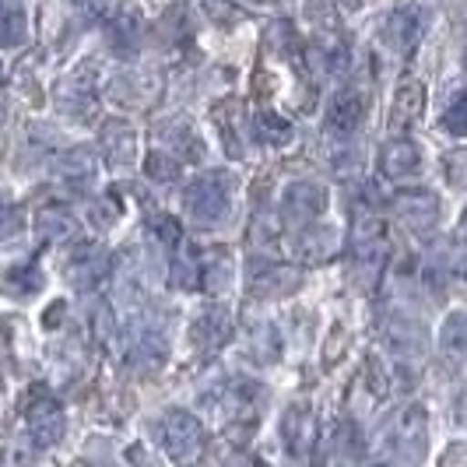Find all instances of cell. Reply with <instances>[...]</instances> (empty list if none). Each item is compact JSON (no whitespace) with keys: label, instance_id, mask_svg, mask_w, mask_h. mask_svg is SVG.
<instances>
[{"label":"cell","instance_id":"ffe728a7","mask_svg":"<svg viewBox=\"0 0 467 467\" xmlns=\"http://www.w3.org/2000/svg\"><path fill=\"white\" fill-rule=\"evenodd\" d=\"M254 130H257V138L264 140V144H275V148H281V144H288L292 140V123L281 117V113H275V109H260L257 119H254Z\"/></svg>","mask_w":467,"mask_h":467},{"label":"cell","instance_id":"277c9868","mask_svg":"<svg viewBox=\"0 0 467 467\" xmlns=\"http://www.w3.org/2000/svg\"><path fill=\"white\" fill-rule=\"evenodd\" d=\"M390 208H394V214H398L411 233H429L440 222V197L425 187L394 193V204Z\"/></svg>","mask_w":467,"mask_h":467},{"label":"cell","instance_id":"30bf717a","mask_svg":"<svg viewBox=\"0 0 467 467\" xmlns=\"http://www.w3.org/2000/svg\"><path fill=\"white\" fill-rule=\"evenodd\" d=\"M379 169H383V176H390V180H408V176H419L421 172V151L415 140L408 138H394L383 144V151H379Z\"/></svg>","mask_w":467,"mask_h":467},{"label":"cell","instance_id":"f546056e","mask_svg":"<svg viewBox=\"0 0 467 467\" xmlns=\"http://www.w3.org/2000/svg\"><path fill=\"white\" fill-rule=\"evenodd\" d=\"M151 235H155L162 246H180V243H183V225H180L176 218H169V214H155V218H151Z\"/></svg>","mask_w":467,"mask_h":467},{"label":"cell","instance_id":"8fae6325","mask_svg":"<svg viewBox=\"0 0 467 467\" xmlns=\"http://www.w3.org/2000/svg\"><path fill=\"white\" fill-rule=\"evenodd\" d=\"M421 109H425V88H421V81L400 85L398 95H394V106H390V117H387L390 134L398 138V134H404V130H411V127L419 123Z\"/></svg>","mask_w":467,"mask_h":467},{"label":"cell","instance_id":"3957f363","mask_svg":"<svg viewBox=\"0 0 467 467\" xmlns=\"http://www.w3.org/2000/svg\"><path fill=\"white\" fill-rule=\"evenodd\" d=\"M324 211H327V193L320 183H309V180H299V183H292V187L285 190V197H281V214L292 222V225H317L320 218H324Z\"/></svg>","mask_w":467,"mask_h":467},{"label":"cell","instance_id":"f1b7e54d","mask_svg":"<svg viewBox=\"0 0 467 467\" xmlns=\"http://www.w3.org/2000/svg\"><path fill=\"white\" fill-rule=\"evenodd\" d=\"M443 130L453 138H467V92H461L443 113Z\"/></svg>","mask_w":467,"mask_h":467},{"label":"cell","instance_id":"7a4b0ae2","mask_svg":"<svg viewBox=\"0 0 467 467\" xmlns=\"http://www.w3.org/2000/svg\"><path fill=\"white\" fill-rule=\"evenodd\" d=\"M162 450L176 461V464H197L204 453V425L197 415H190L183 408H172L162 415Z\"/></svg>","mask_w":467,"mask_h":467},{"label":"cell","instance_id":"ba28073f","mask_svg":"<svg viewBox=\"0 0 467 467\" xmlns=\"http://www.w3.org/2000/svg\"><path fill=\"white\" fill-rule=\"evenodd\" d=\"M190 345L197 351H218L229 337H233V317L222 309V306H214L208 313H201L193 324H190Z\"/></svg>","mask_w":467,"mask_h":467},{"label":"cell","instance_id":"52a82bcc","mask_svg":"<svg viewBox=\"0 0 467 467\" xmlns=\"http://www.w3.org/2000/svg\"><path fill=\"white\" fill-rule=\"evenodd\" d=\"M337 246H341L337 229H330V225H306L296 235V260L306 264V267H320V264L334 260Z\"/></svg>","mask_w":467,"mask_h":467},{"label":"cell","instance_id":"5b68a950","mask_svg":"<svg viewBox=\"0 0 467 467\" xmlns=\"http://www.w3.org/2000/svg\"><path fill=\"white\" fill-rule=\"evenodd\" d=\"M421 32H425V11L421 7H398L387 15V22L379 28V43L390 53H408L419 47Z\"/></svg>","mask_w":467,"mask_h":467},{"label":"cell","instance_id":"ac0fdd59","mask_svg":"<svg viewBox=\"0 0 467 467\" xmlns=\"http://www.w3.org/2000/svg\"><path fill=\"white\" fill-rule=\"evenodd\" d=\"M169 278H172V288H180V292H197L201 288V254L180 243L172 267H169Z\"/></svg>","mask_w":467,"mask_h":467},{"label":"cell","instance_id":"603a6c76","mask_svg":"<svg viewBox=\"0 0 467 467\" xmlns=\"http://www.w3.org/2000/svg\"><path fill=\"white\" fill-rule=\"evenodd\" d=\"M303 18L309 25H317L320 32H337V7L330 4V0H303Z\"/></svg>","mask_w":467,"mask_h":467},{"label":"cell","instance_id":"4fadbf2b","mask_svg":"<svg viewBox=\"0 0 467 467\" xmlns=\"http://www.w3.org/2000/svg\"><path fill=\"white\" fill-rule=\"evenodd\" d=\"M211 119H214V127H218V134H222V144H225V151L239 159L243 155V130H246V117H243V102L239 99H222L214 109H211Z\"/></svg>","mask_w":467,"mask_h":467},{"label":"cell","instance_id":"2e32d148","mask_svg":"<svg viewBox=\"0 0 467 467\" xmlns=\"http://www.w3.org/2000/svg\"><path fill=\"white\" fill-rule=\"evenodd\" d=\"M134 148H138V138H134L130 123H123V119L102 123V151H106L109 165H127L134 159Z\"/></svg>","mask_w":467,"mask_h":467},{"label":"cell","instance_id":"d6986e66","mask_svg":"<svg viewBox=\"0 0 467 467\" xmlns=\"http://www.w3.org/2000/svg\"><path fill=\"white\" fill-rule=\"evenodd\" d=\"M281 432H285V443L292 453H299V450H309L313 443V419H309V408H288L285 411V421H281Z\"/></svg>","mask_w":467,"mask_h":467},{"label":"cell","instance_id":"d4e9b609","mask_svg":"<svg viewBox=\"0 0 467 467\" xmlns=\"http://www.w3.org/2000/svg\"><path fill=\"white\" fill-rule=\"evenodd\" d=\"M278 235H281V225L275 222V218H254L246 239H250V246H254V250L267 254V250H275V246H278Z\"/></svg>","mask_w":467,"mask_h":467},{"label":"cell","instance_id":"9a60e30c","mask_svg":"<svg viewBox=\"0 0 467 467\" xmlns=\"http://www.w3.org/2000/svg\"><path fill=\"white\" fill-rule=\"evenodd\" d=\"M235 278V257L229 246H211L208 254H201V288L208 292H225Z\"/></svg>","mask_w":467,"mask_h":467},{"label":"cell","instance_id":"e0dca14e","mask_svg":"<svg viewBox=\"0 0 467 467\" xmlns=\"http://www.w3.org/2000/svg\"><path fill=\"white\" fill-rule=\"evenodd\" d=\"M440 351L446 362L464 366L467 362V313H450L440 327Z\"/></svg>","mask_w":467,"mask_h":467},{"label":"cell","instance_id":"4316f807","mask_svg":"<svg viewBox=\"0 0 467 467\" xmlns=\"http://www.w3.org/2000/svg\"><path fill=\"white\" fill-rule=\"evenodd\" d=\"M387 243V222L379 218H358L351 229V246H383Z\"/></svg>","mask_w":467,"mask_h":467},{"label":"cell","instance_id":"8992f818","mask_svg":"<svg viewBox=\"0 0 467 467\" xmlns=\"http://www.w3.org/2000/svg\"><path fill=\"white\" fill-rule=\"evenodd\" d=\"M366 119V95L355 92V88H341L327 102V119H324V130L330 138H348L362 127Z\"/></svg>","mask_w":467,"mask_h":467},{"label":"cell","instance_id":"5bb4252c","mask_svg":"<svg viewBox=\"0 0 467 467\" xmlns=\"http://www.w3.org/2000/svg\"><path fill=\"white\" fill-rule=\"evenodd\" d=\"M299 285H303L299 271L278 264V267H264L257 278H250V296H257V299H285V296H292Z\"/></svg>","mask_w":467,"mask_h":467},{"label":"cell","instance_id":"836d02e7","mask_svg":"<svg viewBox=\"0 0 467 467\" xmlns=\"http://www.w3.org/2000/svg\"><path fill=\"white\" fill-rule=\"evenodd\" d=\"M464 67H467V47H464Z\"/></svg>","mask_w":467,"mask_h":467},{"label":"cell","instance_id":"44dd1931","mask_svg":"<svg viewBox=\"0 0 467 467\" xmlns=\"http://www.w3.org/2000/svg\"><path fill=\"white\" fill-rule=\"evenodd\" d=\"M180 172H183V162H176V159L165 155V151H148V155H144V176H148L151 183H176Z\"/></svg>","mask_w":467,"mask_h":467},{"label":"cell","instance_id":"7402d4cb","mask_svg":"<svg viewBox=\"0 0 467 467\" xmlns=\"http://www.w3.org/2000/svg\"><path fill=\"white\" fill-rule=\"evenodd\" d=\"M250 351H254V358H260V362H275L281 355L278 330L271 327V324H257V327L250 330Z\"/></svg>","mask_w":467,"mask_h":467},{"label":"cell","instance_id":"1f68e13d","mask_svg":"<svg viewBox=\"0 0 467 467\" xmlns=\"http://www.w3.org/2000/svg\"><path fill=\"white\" fill-rule=\"evenodd\" d=\"M446 180H450L453 187L467 190V151H453V155H446Z\"/></svg>","mask_w":467,"mask_h":467},{"label":"cell","instance_id":"4dcf8cb0","mask_svg":"<svg viewBox=\"0 0 467 467\" xmlns=\"http://www.w3.org/2000/svg\"><path fill=\"white\" fill-rule=\"evenodd\" d=\"M201 7H204V15H208L211 22H218V25H233L235 18H239L233 0H201Z\"/></svg>","mask_w":467,"mask_h":467},{"label":"cell","instance_id":"cb8c5ba5","mask_svg":"<svg viewBox=\"0 0 467 467\" xmlns=\"http://www.w3.org/2000/svg\"><path fill=\"white\" fill-rule=\"evenodd\" d=\"M32 425H36V436L43 440V443H53L57 436H60V429H64V419H60V408L47 400L36 415H32Z\"/></svg>","mask_w":467,"mask_h":467},{"label":"cell","instance_id":"d6a6232c","mask_svg":"<svg viewBox=\"0 0 467 467\" xmlns=\"http://www.w3.org/2000/svg\"><path fill=\"white\" fill-rule=\"evenodd\" d=\"M461 235H467V208L461 211Z\"/></svg>","mask_w":467,"mask_h":467},{"label":"cell","instance_id":"6da1fadb","mask_svg":"<svg viewBox=\"0 0 467 467\" xmlns=\"http://www.w3.org/2000/svg\"><path fill=\"white\" fill-rule=\"evenodd\" d=\"M183 211L193 225H218L229 214V176L201 172L183 190Z\"/></svg>","mask_w":467,"mask_h":467},{"label":"cell","instance_id":"83f0119b","mask_svg":"<svg viewBox=\"0 0 467 467\" xmlns=\"http://www.w3.org/2000/svg\"><path fill=\"white\" fill-rule=\"evenodd\" d=\"M74 275H78L81 285H95V281H102L106 275H109V260H106V254H99V250L81 254V257H78V267H74Z\"/></svg>","mask_w":467,"mask_h":467},{"label":"cell","instance_id":"484cf974","mask_svg":"<svg viewBox=\"0 0 467 467\" xmlns=\"http://www.w3.org/2000/svg\"><path fill=\"white\" fill-rule=\"evenodd\" d=\"M267 47L275 57H292V53H299V36L288 22H275L267 28Z\"/></svg>","mask_w":467,"mask_h":467},{"label":"cell","instance_id":"7c38bea8","mask_svg":"<svg viewBox=\"0 0 467 467\" xmlns=\"http://www.w3.org/2000/svg\"><path fill=\"white\" fill-rule=\"evenodd\" d=\"M159 134H162V140L169 144V148H172V159H176V162H187V165L204 162L208 148H204V140L197 138V130L190 127L187 119H172V123H162V127H159Z\"/></svg>","mask_w":467,"mask_h":467},{"label":"cell","instance_id":"9c48e42d","mask_svg":"<svg viewBox=\"0 0 467 467\" xmlns=\"http://www.w3.org/2000/svg\"><path fill=\"white\" fill-rule=\"evenodd\" d=\"M394 446L404 461H419L425 453V411L419 404L400 408L394 419Z\"/></svg>","mask_w":467,"mask_h":467},{"label":"cell","instance_id":"e575fe53","mask_svg":"<svg viewBox=\"0 0 467 467\" xmlns=\"http://www.w3.org/2000/svg\"><path fill=\"white\" fill-rule=\"evenodd\" d=\"M351 4H355V0H351Z\"/></svg>","mask_w":467,"mask_h":467}]
</instances>
